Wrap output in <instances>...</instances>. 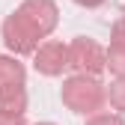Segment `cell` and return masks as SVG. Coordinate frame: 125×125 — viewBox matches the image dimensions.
Instances as JSON below:
<instances>
[{"label":"cell","instance_id":"1","mask_svg":"<svg viewBox=\"0 0 125 125\" xmlns=\"http://www.w3.org/2000/svg\"><path fill=\"white\" fill-rule=\"evenodd\" d=\"M54 24H57V6L51 0H24L21 9L12 18H6L3 36L15 54H30L36 51V42L54 30Z\"/></svg>","mask_w":125,"mask_h":125},{"label":"cell","instance_id":"2","mask_svg":"<svg viewBox=\"0 0 125 125\" xmlns=\"http://www.w3.org/2000/svg\"><path fill=\"white\" fill-rule=\"evenodd\" d=\"M0 110L24 113V66L0 57Z\"/></svg>","mask_w":125,"mask_h":125},{"label":"cell","instance_id":"3","mask_svg":"<svg viewBox=\"0 0 125 125\" xmlns=\"http://www.w3.org/2000/svg\"><path fill=\"white\" fill-rule=\"evenodd\" d=\"M62 101H66L74 113H95L101 101H104V89L95 77H72V81L62 86Z\"/></svg>","mask_w":125,"mask_h":125},{"label":"cell","instance_id":"4","mask_svg":"<svg viewBox=\"0 0 125 125\" xmlns=\"http://www.w3.org/2000/svg\"><path fill=\"white\" fill-rule=\"evenodd\" d=\"M69 66L95 74V72L104 69V51H101L92 39H74V42L69 45Z\"/></svg>","mask_w":125,"mask_h":125},{"label":"cell","instance_id":"5","mask_svg":"<svg viewBox=\"0 0 125 125\" xmlns=\"http://www.w3.org/2000/svg\"><path fill=\"white\" fill-rule=\"evenodd\" d=\"M69 66V48L60 42H45L36 51V69L42 74H60Z\"/></svg>","mask_w":125,"mask_h":125},{"label":"cell","instance_id":"6","mask_svg":"<svg viewBox=\"0 0 125 125\" xmlns=\"http://www.w3.org/2000/svg\"><path fill=\"white\" fill-rule=\"evenodd\" d=\"M104 66H110L113 74L125 77V45H113L110 54H104Z\"/></svg>","mask_w":125,"mask_h":125},{"label":"cell","instance_id":"7","mask_svg":"<svg viewBox=\"0 0 125 125\" xmlns=\"http://www.w3.org/2000/svg\"><path fill=\"white\" fill-rule=\"evenodd\" d=\"M110 104L119 107V110H125V77H122L119 83L110 86Z\"/></svg>","mask_w":125,"mask_h":125},{"label":"cell","instance_id":"8","mask_svg":"<svg viewBox=\"0 0 125 125\" xmlns=\"http://www.w3.org/2000/svg\"><path fill=\"white\" fill-rule=\"evenodd\" d=\"M89 125H122V119L119 116H110V113H101L95 119H89Z\"/></svg>","mask_w":125,"mask_h":125},{"label":"cell","instance_id":"9","mask_svg":"<svg viewBox=\"0 0 125 125\" xmlns=\"http://www.w3.org/2000/svg\"><path fill=\"white\" fill-rule=\"evenodd\" d=\"M0 125H24L21 113H3L0 110Z\"/></svg>","mask_w":125,"mask_h":125},{"label":"cell","instance_id":"10","mask_svg":"<svg viewBox=\"0 0 125 125\" xmlns=\"http://www.w3.org/2000/svg\"><path fill=\"white\" fill-rule=\"evenodd\" d=\"M113 45H125V18L113 27Z\"/></svg>","mask_w":125,"mask_h":125},{"label":"cell","instance_id":"11","mask_svg":"<svg viewBox=\"0 0 125 125\" xmlns=\"http://www.w3.org/2000/svg\"><path fill=\"white\" fill-rule=\"evenodd\" d=\"M74 3H81V6H98V3H104V0H74Z\"/></svg>","mask_w":125,"mask_h":125}]
</instances>
